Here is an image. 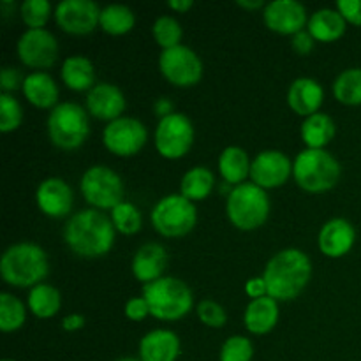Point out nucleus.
<instances>
[{
	"mask_svg": "<svg viewBox=\"0 0 361 361\" xmlns=\"http://www.w3.org/2000/svg\"><path fill=\"white\" fill-rule=\"evenodd\" d=\"M35 204L46 217L63 219L73 210L74 192L63 178L49 176L42 180L35 189Z\"/></svg>",
	"mask_w": 361,
	"mask_h": 361,
	"instance_id": "f3484780",
	"label": "nucleus"
},
{
	"mask_svg": "<svg viewBox=\"0 0 361 361\" xmlns=\"http://www.w3.org/2000/svg\"><path fill=\"white\" fill-rule=\"evenodd\" d=\"M341 176V162L326 148L324 150L303 148L293 161V178L305 192H328L337 187Z\"/></svg>",
	"mask_w": 361,
	"mask_h": 361,
	"instance_id": "20e7f679",
	"label": "nucleus"
},
{
	"mask_svg": "<svg viewBox=\"0 0 361 361\" xmlns=\"http://www.w3.org/2000/svg\"><path fill=\"white\" fill-rule=\"evenodd\" d=\"M168 7L171 11H175V13H187V11H190L194 7V2L192 0H169L168 2Z\"/></svg>",
	"mask_w": 361,
	"mask_h": 361,
	"instance_id": "de8ad7c7",
	"label": "nucleus"
},
{
	"mask_svg": "<svg viewBox=\"0 0 361 361\" xmlns=\"http://www.w3.org/2000/svg\"><path fill=\"white\" fill-rule=\"evenodd\" d=\"M271 203L268 190L256 183L245 182L233 187L226 197V215L229 222L240 231H254L264 226L270 217Z\"/></svg>",
	"mask_w": 361,
	"mask_h": 361,
	"instance_id": "423d86ee",
	"label": "nucleus"
},
{
	"mask_svg": "<svg viewBox=\"0 0 361 361\" xmlns=\"http://www.w3.org/2000/svg\"><path fill=\"white\" fill-rule=\"evenodd\" d=\"M25 321H27L25 303L11 293H0V330L4 334H13L23 328Z\"/></svg>",
	"mask_w": 361,
	"mask_h": 361,
	"instance_id": "473e14b6",
	"label": "nucleus"
},
{
	"mask_svg": "<svg viewBox=\"0 0 361 361\" xmlns=\"http://www.w3.org/2000/svg\"><path fill=\"white\" fill-rule=\"evenodd\" d=\"M152 35L162 49H171L182 44L183 28L175 16H159L152 25Z\"/></svg>",
	"mask_w": 361,
	"mask_h": 361,
	"instance_id": "f704fd0d",
	"label": "nucleus"
},
{
	"mask_svg": "<svg viewBox=\"0 0 361 361\" xmlns=\"http://www.w3.org/2000/svg\"><path fill=\"white\" fill-rule=\"evenodd\" d=\"M197 317L204 326L215 328V330L224 326L226 321H228L226 309L214 300H203V302L197 303Z\"/></svg>",
	"mask_w": 361,
	"mask_h": 361,
	"instance_id": "58836bf2",
	"label": "nucleus"
},
{
	"mask_svg": "<svg viewBox=\"0 0 361 361\" xmlns=\"http://www.w3.org/2000/svg\"><path fill=\"white\" fill-rule=\"evenodd\" d=\"M279 317H281L279 302L271 296H264V298L250 300L243 312V324L249 334L267 335L277 326Z\"/></svg>",
	"mask_w": 361,
	"mask_h": 361,
	"instance_id": "b1692460",
	"label": "nucleus"
},
{
	"mask_svg": "<svg viewBox=\"0 0 361 361\" xmlns=\"http://www.w3.org/2000/svg\"><path fill=\"white\" fill-rule=\"evenodd\" d=\"M21 92H23V97L39 109L51 111L56 104H60L59 85L44 71H34V73L27 74Z\"/></svg>",
	"mask_w": 361,
	"mask_h": 361,
	"instance_id": "5701e85b",
	"label": "nucleus"
},
{
	"mask_svg": "<svg viewBox=\"0 0 361 361\" xmlns=\"http://www.w3.org/2000/svg\"><path fill=\"white\" fill-rule=\"evenodd\" d=\"M147 141V126L134 116H120L106 123L102 130V143L106 150L116 157H134L143 150Z\"/></svg>",
	"mask_w": 361,
	"mask_h": 361,
	"instance_id": "f8f14e48",
	"label": "nucleus"
},
{
	"mask_svg": "<svg viewBox=\"0 0 361 361\" xmlns=\"http://www.w3.org/2000/svg\"><path fill=\"white\" fill-rule=\"evenodd\" d=\"M60 80L73 92H90L95 87V66L88 56L71 55L60 67Z\"/></svg>",
	"mask_w": 361,
	"mask_h": 361,
	"instance_id": "393cba45",
	"label": "nucleus"
},
{
	"mask_svg": "<svg viewBox=\"0 0 361 361\" xmlns=\"http://www.w3.org/2000/svg\"><path fill=\"white\" fill-rule=\"evenodd\" d=\"M21 63L30 69H49L59 60V41L46 28H27L16 42Z\"/></svg>",
	"mask_w": 361,
	"mask_h": 361,
	"instance_id": "ddd939ff",
	"label": "nucleus"
},
{
	"mask_svg": "<svg viewBox=\"0 0 361 361\" xmlns=\"http://www.w3.org/2000/svg\"><path fill=\"white\" fill-rule=\"evenodd\" d=\"M215 175L207 166H194L183 173L180 180V194L192 203H200L210 197L215 189Z\"/></svg>",
	"mask_w": 361,
	"mask_h": 361,
	"instance_id": "c85d7f7f",
	"label": "nucleus"
},
{
	"mask_svg": "<svg viewBox=\"0 0 361 361\" xmlns=\"http://www.w3.org/2000/svg\"><path fill=\"white\" fill-rule=\"evenodd\" d=\"M116 361H141V360H136V358H120V360H116Z\"/></svg>",
	"mask_w": 361,
	"mask_h": 361,
	"instance_id": "8fccbe9b",
	"label": "nucleus"
},
{
	"mask_svg": "<svg viewBox=\"0 0 361 361\" xmlns=\"http://www.w3.org/2000/svg\"><path fill=\"white\" fill-rule=\"evenodd\" d=\"M53 13L55 9L48 0H25L20 6L21 21L27 28H44Z\"/></svg>",
	"mask_w": 361,
	"mask_h": 361,
	"instance_id": "c9c22d12",
	"label": "nucleus"
},
{
	"mask_svg": "<svg viewBox=\"0 0 361 361\" xmlns=\"http://www.w3.org/2000/svg\"><path fill=\"white\" fill-rule=\"evenodd\" d=\"M334 97L341 104L360 106L361 104V67L344 69L331 85Z\"/></svg>",
	"mask_w": 361,
	"mask_h": 361,
	"instance_id": "2f4dec72",
	"label": "nucleus"
},
{
	"mask_svg": "<svg viewBox=\"0 0 361 361\" xmlns=\"http://www.w3.org/2000/svg\"><path fill=\"white\" fill-rule=\"evenodd\" d=\"M123 314H126L127 319L134 321V323H140V321L147 319L150 316V309H148V303L143 296H134V298L126 302Z\"/></svg>",
	"mask_w": 361,
	"mask_h": 361,
	"instance_id": "a19ab883",
	"label": "nucleus"
},
{
	"mask_svg": "<svg viewBox=\"0 0 361 361\" xmlns=\"http://www.w3.org/2000/svg\"><path fill=\"white\" fill-rule=\"evenodd\" d=\"M236 6L242 7V9L256 11L264 9V7H267V2H263V0H236Z\"/></svg>",
	"mask_w": 361,
	"mask_h": 361,
	"instance_id": "09e8293b",
	"label": "nucleus"
},
{
	"mask_svg": "<svg viewBox=\"0 0 361 361\" xmlns=\"http://www.w3.org/2000/svg\"><path fill=\"white\" fill-rule=\"evenodd\" d=\"M136 25V14L123 4H108L101 9L99 27L108 35H126Z\"/></svg>",
	"mask_w": 361,
	"mask_h": 361,
	"instance_id": "7c9ffc66",
	"label": "nucleus"
},
{
	"mask_svg": "<svg viewBox=\"0 0 361 361\" xmlns=\"http://www.w3.org/2000/svg\"><path fill=\"white\" fill-rule=\"evenodd\" d=\"M62 235L71 252L85 259H97L113 249L116 229L111 217L95 208H87L67 219Z\"/></svg>",
	"mask_w": 361,
	"mask_h": 361,
	"instance_id": "f257e3e1",
	"label": "nucleus"
},
{
	"mask_svg": "<svg viewBox=\"0 0 361 361\" xmlns=\"http://www.w3.org/2000/svg\"><path fill=\"white\" fill-rule=\"evenodd\" d=\"M49 275L46 250L34 242H18L7 247L0 259V277L11 288H34Z\"/></svg>",
	"mask_w": 361,
	"mask_h": 361,
	"instance_id": "7ed1b4c3",
	"label": "nucleus"
},
{
	"mask_svg": "<svg viewBox=\"0 0 361 361\" xmlns=\"http://www.w3.org/2000/svg\"><path fill=\"white\" fill-rule=\"evenodd\" d=\"M245 295L249 296L250 300H257V298H264V296H268V288L263 275H259V277H250L249 281L245 282Z\"/></svg>",
	"mask_w": 361,
	"mask_h": 361,
	"instance_id": "c03bdc74",
	"label": "nucleus"
},
{
	"mask_svg": "<svg viewBox=\"0 0 361 361\" xmlns=\"http://www.w3.org/2000/svg\"><path fill=\"white\" fill-rule=\"evenodd\" d=\"M263 279L268 296L277 302H291L303 293L312 279V261L303 250L289 247L268 259Z\"/></svg>",
	"mask_w": 361,
	"mask_h": 361,
	"instance_id": "f03ea898",
	"label": "nucleus"
},
{
	"mask_svg": "<svg viewBox=\"0 0 361 361\" xmlns=\"http://www.w3.org/2000/svg\"><path fill=\"white\" fill-rule=\"evenodd\" d=\"M154 111H155V115L159 116V120H161V118H164V116L175 113V104H173L168 97H161L155 101Z\"/></svg>",
	"mask_w": 361,
	"mask_h": 361,
	"instance_id": "49530a36",
	"label": "nucleus"
},
{
	"mask_svg": "<svg viewBox=\"0 0 361 361\" xmlns=\"http://www.w3.org/2000/svg\"><path fill=\"white\" fill-rule=\"evenodd\" d=\"M141 361H176L182 351L180 337L168 328H155L140 341Z\"/></svg>",
	"mask_w": 361,
	"mask_h": 361,
	"instance_id": "4be33fe9",
	"label": "nucleus"
},
{
	"mask_svg": "<svg viewBox=\"0 0 361 361\" xmlns=\"http://www.w3.org/2000/svg\"><path fill=\"white\" fill-rule=\"evenodd\" d=\"M335 9L344 16L348 25L361 27V0H337Z\"/></svg>",
	"mask_w": 361,
	"mask_h": 361,
	"instance_id": "79ce46f5",
	"label": "nucleus"
},
{
	"mask_svg": "<svg viewBox=\"0 0 361 361\" xmlns=\"http://www.w3.org/2000/svg\"><path fill=\"white\" fill-rule=\"evenodd\" d=\"M300 136L305 143V148L324 150L337 136V126H335V120L326 113H314V115L303 118Z\"/></svg>",
	"mask_w": 361,
	"mask_h": 361,
	"instance_id": "bb28decb",
	"label": "nucleus"
},
{
	"mask_svg": "<svg viewBox=\"0 0 361 361\" xmlns=\"http://www.w3.org/2000/svg\"><path fill=\"white\" fill-rule=\"evenodd\" d=\"M307 30L316 39V42H335L345 34L348 21L337 9L321 7L310 14Z\"/></svg>",
	"mask_w": 361,
	"mask_h": 361,
	"instance_id": "a878e982",
	"label": "nucleus"
},
{
	"mask_svg": "<svg viewBox=\"0 0 361 361\" xmlns=\"http://www.w3.org/2000/svg\"><path fill=\"white\" fill-rule=\"evenodd\" d=\"M23 81H25V76L21 74V71L18 69V67L7 66V67H2V71H0V88H2L4 94L14 95V92L21 90Z\"/></svg>",
	"mask_w": 361,
	"mask_h": 361,
	"instance_id": "ea45409f",
	"label": "nucleus"
},
{
	"mask_svg": "<svg viewBox=\"0 0 361 361\" xmlns=\"http://www.w3.org/2000/svg\"><path fill=\"white\" fill-rule=\"evenodd\" d=\"M23 122V108L13 94L0 92V133H14Z\"/></svg>",
	"mask_w": 361,
	"mask_h": 361,
	"instance_id": "e433bc0d",
	"label": "nucleus"
},
{
	"mask_svg": "<svg viewBox=\"0 0 361 361\" xmlns=\"http://www.w3.org/2000/svg\"><path fill=\"white\" fill-rule=\"evenodd\" d=\"M254 344L243 335H231L226 338L219 353V361H252Z\"/></svg>",
	"mask_w": 361,
	"mask_h": 361,
	"instance_id": "4c0bfd02",
	"label": "nucleus"
},
{
	"mask_svg": "<svg viewBox=\"0 0 361 361\" xmlns=\"http://www.w3.org/2000/svg\"><path fill=\"white\" fill-rule=\"evenodd\" d=\"M169 256L164 245L157 242L143 243L140 249L134 252L130 270H133L134 279L143 286L164 277V271L168 268Z\"/></svg>",
	"mask_w": 361,
	"mask_h": 361,
	"instance_id": "aec40b11",
	"label": "nucleus"
},
{
	"mask_svg": "<svg viewBox=\"0 0 361 361\" xmlns=\"http://www.w3.org/2000/svg\"><path fill=\"white\" fill-rule=\"evenodd\" d=\"M155 150L168 161H178L185 157L196 140L194 123L185 113L175 111L159 120L155 127Z\"/></svg>",
	"mask_w": 361,
	"mask_h": 361,
	"instance_id": "9d476101",
	"label": "nucleus"
},
{
	"mask_svg": "<svg viewBox=\"0 0 361 361\" xmlns=\"http://www.w3.org/2000/svg\"><path fill=\"white\" fill-rule=\"evenodd\" d=\"M356 243V229L348 219L335 217L324 222L317 235V247L321 254L330 259L348 256Z\"/></svg>",
	"mask_w": 361,
	"mask_h": 361,
	"instance_id": "6ab92c4d",
	"label": "nucleus"
},
{
	"mask_svg": "<svg viewBox=\"0 0 361 361\" xmlns=\"http://www.w3.org/2000/svg\"><path fill=\"white\" fill-rule=\"evenodd\" d=\"M46 127L53 147L60 150H76L90 134L88 111L76 102H60L49 111Z\"/></svg>",
	"mask_w": 361,
	"mask_h": 361,
	"instance_id": "0eeeda50",
	"label": "nucleus"
},
{
	"mask_svg": "<svg viewBox=\"0 0 361 361\" xmlns=\"http://www.w3.org/2000/svg\"><path fill=\"white\" fill-rule=\"evenodd\" d=\"M293 176V161L281 150H263L252 159L250 182L264 190L279 189Z\"/></svg>",
	"mask_w": 361,
	"mask_h": 361,
	"instance_id": "2eb2a0df",
	"label": "nucleus"
},
{
	"mask_svg": "<svg viewBox=\"0 0 361 361\" xmlns=\"http://www.w3.org/2000/svg\"><path fill=\"white\" fill-rule=\"evenodd\" d=\"M291 48L296 55L305 56V55H309L314 48H316V39H314L312 35H310V32L305 28V30H302V32H298L296 35H293Z\"/></svg>",
	"mask_w": 361,
	"mask_h": 361,
	"instance_id": "37998d69",
	"label": "nucleus"
},
{
	"mask_svg": "<svg viewBox=\"0 0 361 361\" xmlns=\"http://www.w3.org/2000/svg\"><path fill=\"white\" fill-rule=\"evenodd\" d=\"M126 108L127 99L116 85L108 83V81H99L90 92H87L85 109L94 118L109 123L123 116Z\"/></svg>",
	"mask_w": 361,
	"mask_h": 361,
	"instance_id": "a211bd4d",
	"label": "nucleus"
},
{
	"mask_svg": "<svg viewBox=\"0 0 361 361\" xmlns=\"http://www.w3.org/2000/svg\"><path fill=\"white\" fill-rule=\"evenodd\" d=\"M309 13L298 0H271L263 9L268 30L281 35H296L309 25Z\"/></svg>",
	"mask_w": 361,
	"mask_h": 361,
	"instance_id": "dca6fc26",
	"label": "nucleus"
},
{
	"mask_svg": "<svg viewBox=\"0 0 361 361\" xmlns=\"http://www.w3.org/2000/svg\"><path fill=\"white\" fill-rule=\"evenodd\" d=\"M2 361H14V360H9V358H4Z\"/></svg>",
	"mask_w": 361,
	"mask_h": 361,
	"instance_id": "3c124183",
	"label": "nucleus"
},
{
	"mask_svg": "<svg viewBox=\"0 0 361 361\" xmlns=\"http://www.w3.org/2000/svg\"><path fill=\"white\" fill-rule=\"evenodd\" d=\"M143 296L150 316L159 321H178L194 309V295L189 286L176 277H161L143 286Z\"/></svg>",
	"mask_w": 361,
	"mask_h": 361,
	"instance_id": "39448f33",
	"label": "nucleus"
},
{
	"mask_svg": "<svg viewBox=\"0 0 361 361\" xmlns=\"http://www.w3.org/2000/svg\"><path fill=\"white\" fill-rule=\"evenodd\" d=\"M101 9L94 0H62L56 4L53 16L67 34L87 35L99 27Z\"/></svg>",
	"mask_w": 361,
	"mask_h": 361,
	"instance_id": "4468645a",
	"label": "nucleus"
},
{
	"mask_svg": "<svg viewBox=\"0 0 361 361\" xmlns=\"http://www.w3.org/2000/svg\"><path fill=\"white\" fill-rule=\"evenodd\" d=\"M109 217H111L116 231L122 235H136L143 228V215H141L140 208L130 201H122L120 204H116Z\"/></svg>",
	"mask_w": 361,
	"mask_h": 361,
	"instance_id": "72a5a7b5",
	"label": "nucleus"
},
{
	"mask_svg": "<svg viewBox=\"0 0 361 361\" xmlns=\"http://www.w3.org/2000/svg\"><path fill=\"white\" fill-rule=\"evenodd\" d=\"M150 222L155 231L164 238H182L197 224L196 203L182 194H166L150 212Z\"/></svg>",
	"mask_w": 361,
	"mask_h": 361,
	"instance_id": "6e6552de",
	"label": "nucleus"
},
{
	"mask_svg": "<svg viewBox=\"0 0 361 361\" xmlns=\"http://www.w3.org/2000/svg\"><path fill=\"white\" fill-rule=\"evenodd\" d=\"M87 319H85L83 314H67L62 319V328L66 331H78L85 326Z\"/></svg>",
	"mask_w": 361,
	"mask_h": 361,
	"instance_id": "a18cd8bd",
	"label": "nucleus"
},
{
	"mask_svg": "<svg viewBox=\"0 0 361 361\" xmlns=\"http://www.w3.org/2000/svg\"><path fill=\"white\" fill-rule=\"evenodd\" d=\"M324 102V88L317 80L309 76L296 78L288 88V104L296 115L307 116L321 111Z\"/></svg>",
	"mask_w": 361,
	"mask_h": 361,
	"instance_id": "412c9836",
	"label": "nucleus"
},
{
	"mask_svg": "<svg viewBox=\"0 0 361 361\" xmlns=\"http://www.w3.org/2000/svg\"><path fill=\"white\" fill-rule=\"evenodd\" d=\"M80 190L85 201L95 210H113L126 201V185L115 169L104 164L90 166L80 180Z\"/></svg>",
	"mask_w": 361,
	"mask_h": 361,
	"instance_id": "1a4fd4ad",
	"label": "nucleus"
},
{
	"mask_svg": "<svg viewBox=\"0 0 361 361\" xmlns=\"http://www.w3.org/2000/svg\"><path fill=\"white\" fill-rule=\"evenodd\" d=\"M159 69L166 81L178 88L196 87L203 78V60L192 48L180 44L171 49H162L159 55Z\"/></svg>",
	"mask_w": 361,
	"mask_h": 361,
	"instance_id": "9b49d317",
	"label": "nucleus"
},
{
	"mask_svg": "<svg viewBox=\"0 0 361 361\" xmlns=\"http://www.w3.org/2000/svg\"><path fill=\"white\" fill-rule=\"evenodd\" d=\"M250 161L249 154L240 147H226L221 152L217 161L219 173L222 176V182L236 187L240 183H245L247 178H250Z\"/></svg>",
	"mask_w": 361,
	"mask_h": 361,
	"instance_id": "cd10ccee",
	"label": "nucleus"
},
{
	"mask_svg": "<svg viewBox=\"0 0 361 361\" xmlns=\"http://www.w3.org/2000/svg\"><path fill=\"white\" fill-rule=\"evenodd\" d=\"M27 307L32 316H35L37 319H51L60 312L62 295L55 286L42 282L28 291Z\"/></svg>",
	"mask_w": 361,
	"mask_h": 361,
	"instance_id": "c756f323",
	"label": "nucleus"
}]
</instances>
